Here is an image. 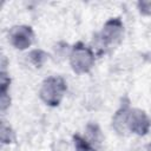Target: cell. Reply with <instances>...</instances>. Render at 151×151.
<instances>
[{
  "label": "cell",
  "mask_w": 151,
  "mask_h": 151,
  "mask_svg": "<svg viewBox=\"0 0 151 151\" xmlns=\"http://www.w3.org/2000/svg\"><path fill=\"white\" fill-rule=\"evenodd\" d=\"M66 91V83L61 77H50L44 80L40 88L41 99L50 106H57Z\"/></svg>",
  "instance_id": "6da1fadb"
},
{
  "label": "cell",
  "mask_w": 151,
  "mask_h": 151,
  "mask_svg": "<svg viewBox=\"0 0 151 151\" xmlns=\"http://www.w3.org/2000/svg\"><path fill=\"white\" fill-rule=\"evenodd\" d=\"M70 63L74 72L86 73L92 68L94 64V55L88 47L79 42L71 51Z\"/></svg>",
  "instance_id": "7a4b0ae2"
},
{
  "label": "cell",
  "mask_w": 151,
  "mask_h": 151,
  "mask_svg": "<svg viewBox=\"0 0 151 151\" xmlns=\"http://www.w3.org/2000/svg\"><path fill=\"white\" fill-rule=\"evenodd\" d=\"M124 27L119 19H111L105 24L103 31L99 33V42L103 48H109L117 45L123 37Z\"/></svg>",
  "instance_id": "3957f363"
},
{
  "label": "cell",
  "mask_w": 151,
  "mask_h": 151,
  "mask_svg": "<svg viewBox=\"0 0 151 151\" xmlns=\"http://www.w3.org/2000/svg\"><path fill=\"white\" fill-rule=\"evenodd\" d=\"M9 42L18 50H26L33 42V31L29 26H14L8 33Z\"/></svg>",
  "instance_id": "277c9868"
},
{
  "label": "cell",
  "mask_w": 151,
  "mask_h": 151,
  "mask_svg": "<svg viewBox=\"0 0 151 151\" xmlns=\"http://www.w3.org/2000/svg\"><path fill=\"white\" fill-rule=\"evenodd\" d=\"M150 129V120L144 111L133 109L129 111L127 122H126V130L136 134H145Z\"/></svg>",
  "instance_id": "5b68a950"
},
{
  "label": "cell",
  "mask_w": 151,
  "mask_h": 151,
  "mask_svg": "<svg viewBox=\"0 0 151 151\" xmlns=\"http://www.w3.org/2000/svg\"><path fill=\"white\" fill-rule=\"evenodd\" d=\"M74 145L76 151H96V147L92 143H90L86 138H81L79 136L74 138Z\"/></svg>",
  "instance_id": "8992f818"
},
{
  "label": "cell",
  "mask_w": 151,
  "mask_h": 151,
  "mask_svg": "<svg viewBox=\"0 0 151 151\" xmlns=\"http://www.w3.org/2000/svg\"><path fill=\"white\" fill-rule=\"evenodd\" d=\"M13 134V132L11 131V129H9V126H7L5 123H2V126H1V139H2V142L5 140V138H6V136H8V138H9V142L12 140V136Z\"/></svg>",
  "instance_id": "52a82bcc"
}]
</instances>
